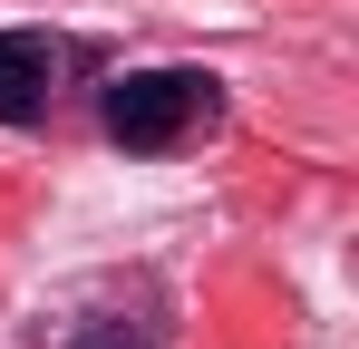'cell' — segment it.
Returning <instances> with one entry per match:
<instances>
[{
	"instance_id": "1",
	"label": "cell",
	"mask_w": 359,
	"mask_h": 349,
	"mask_svg": "<svg viewBox=\"0 0 359 349\" xmlns=\"http://www.w3.org/2000/svg\"><path fill=\"white\" fill-rule=\"evenodd\" d=\"M204 116H214V78L204 68H126L117 88H107V136L136 146V156L184 146Z\"/></svg>"
},
{
	"instance_id": "2",
	"label": "cell",
	"mask_w": 359,
	"mask_h": 349,
	"mask_svg": "<svg viewBox=\"0 0 359 349\" xmlns=\"http://www.w3.org/2000/svg\"><path fill=\"white\" fill-rule=\"evenodd\" d=\"M59 39L49 29H0V116L10 126H29V116H49V97H59Z\"/></svg>"
},
{
	"instance_id": "3",
	"label": "cell",
	"mask_w": 359,
	"mask_h": 349,
	"mask_svg": "<svg viewBox=\"0 0 359 349\" xmlns=\"http://www.w3.org/2000/svg\"><path fill=\"white\" fill-rule=\"evenodd\" d=\"M59 349H156V320H117V310H97V320H78Z\"/></svg>"
}]
</instances>
